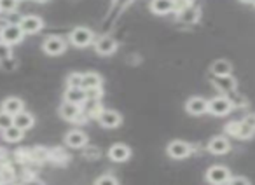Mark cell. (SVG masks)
<instances>
[{
    "label": "cell",
    "mask_w": 255,
    "mask_h": 185,
    "mask_svg": "<svg viewBox=\"0 0 255 185\" xmlns=\"http://www.w3.org/2000/svg\"><path fill=\"white\" fill-rule=\"evenodd\" d=\"M226 133L238 140H250L255 135V129L250 128L245 121H233L226 124Z\"/></svg>",
    "instance_id": "6da1fadb"
},
{
    "label": "cell",
    "mask_w": 255,
    "mask_h": 185,
    "mask_svg": "<svg viewBox=\"0 0 255 185\" xmlns=\"http://www.w3.org/2000/svg\"><path fill=\"white\" fill-rule=\"evenodd\" d=\"M206 180L212 185H227V182L231 180V171L229 168L226 166H212L208 171H206Z\"/></svg>",
    "instance_id": "7a4b0ae2"
},
{
    "label": "cell",
    "mask_w": 255,
    "mask_h": 185,
    "mask_svg": "<svg viewBox=\"0 0 255 185\" xmlns=\"http://www.w3.org/2000/svg\"><path fill=\"white\" fill-rule=\"evenodd\" d=\"M231 110H233V101L226 96H215L208 101V112L213 115L222 117V115L229 114Z\"/></svg>",
    "instance_id": "3957f363"
},
{
    "label": "cell",
    "mask_w": 255,
    "mask_h": 185,
    "mask_svg": "<svg viewBox=\"0 0 255 185\" xmlns=\"http://www.w3.org/2000/svg\"><path fill=\"white\" fill-rule=\"evenodd\" d=\"M23 30L19 28V25H5L4 28L0 30V42L7 44V46H14L19 40L23 39Z\"/></svg>",
    "instance_id": "277c9868"
},
{
    "label": "cell",
    "mask_w": 255,
    "mask_h": 185,
    "mask_svg": "<svg viewBox=\"0 0 255 185\" xmlns=\"http://www.w3.org/2000/svg\"><path fill=\"white\" fill-rule=\"evenodd\" d=\"M42 49H44V53L49 54V56H60V54H63L65 49H67V42H65L61 37L49 35L44 40Z\"/></svg>",
    "instance_id": "5b68a950"
},
{
    "label": "cell",
    "mask_w": 255,
    "mask_h": 185,
    "mask_svg": "<svg viewBox=\"0 0 255 185\" xmlns=\"http://www.w3.org/2000/svg\"><path fill=\"white\" fill-rule=\"evenodd\" d=\"M166 152H168V156L173 157V159H185V157L191 156L192 147L189 145L187 142H184V140H175V142H171L170 145H168Z\"/></svg>",
    "instance_id": "8992f818"
},
{
    "label": "cell",
    "mask_w": 255,
    "mask_h": 185,
    "mask_svg": "<svg viewBox=\"0 0 255 185\" xmlns=\"http://www.w3.org/2000/svg\"><path fill=\"white\" fill-rule=\"evenodd\" d=\"M93 39H95V35H93L91 30L82 28V26L75 28L74 32L70 33V42L74 44L75 47H88L89 44L93 42Z\"/></svg>",
    "instance_id": "52a82bcc"
},
{
    "label": "cell",
    "mask_w": 255,
    "mask_h": 185,
    "mask_svg": "<svg viewBox=\"0 0 255 185\" xmlns=\"http://www.w3.org/2000/svg\"><path fill=\"white\" fill-rule=\"evenodd\" d=\"M18 25H19V28L23 30L25 35H32V33L40 32V28H42L44 23L39 16H25V18L19 19Z\"/></svg>",
    "instance_id": "ba28073f"
},
{
    "label": "cell",
    "mask_w": 255,
    "mask_h": 185,
    "mask_svg": "<svg viewBox=\"0 0 255 185\" xmlns=\"http://www.w3.org/2000/svg\"><path fill=\"white\" fill-rule=\"evenodd\" d=\"M185 108H187V112L191 115H203L208 112V101L201 96H192L187 100Z\"/></svg>",
    "instance_id": "9c48e42d"
},
{
    "label": "cell",
    "mask_w": 255,
    "mask_h": 185,
    "mask_svg": "<svg viewBox=\"0 0 255 185\" xmlns=\"http://www.w3.org/2000/svg\"><path fill=\"white\" fill-rule=\"evenodd\" d=\"M95 49H96V53L102 54V56H109V54H114V53H116L117 42L112 39V37L103 35V37H100V39L96 40Z\"/></svg>",
    "instance_id": "30bf717a"
},
{
    "label": "cell",
    "mask_w": 255,
    "mask_h": 185,
    "mask_svg": "<svg viewBox=\"0 0 255 185\" xmlns=\"http://www.w3.org/2000/svg\"><path fill=\"white\" fill-rule=\"evenodd\" d=\"M129 156H131V149L128 145H124V143H116L109 150V157L114 163H124V161L129 159Z\"/></svg>",
    "instance_id": "8fae6325"
},
{
    "label": "cell",
    "mask_w": 255,
    "mask_h": 185,
    "mask_svg": "<svg viewBox=\"0 0 255 185\" xmlns=\"http://www.w3.org/2000/svg\"><path fill=\"white\" fill-rule=\"evenodd\" d=\"M208 150L210 154H215V156H224L231 150V143L226 136H215V138L210 140Z\"/></svg>",
    "instance_id": "7c38bea8"
},
{
    "label": "cell",
    "mask_w": 255,
    "mask_h": 185,
    "mask_svg": "<svg viewBox=\"0 0 255 185\" xmlns=\"http://www.w3.org/2000/svg\"><path fill=\"white\" fill-rule=\"evenodd\" d=\"M98 121L100 124L103 126V128H117V126L121 124V121H123V117H121L119 112L116 110H102V114L98 115Z\"/></svg>",
    "instance_id": "4fadbf2b"
},
{
    "label": "cell",
    "mask_w": 255,
    "mask_h": 185,
    "mask_svg": "<svg viewBox=\"0 0 255 185\" xmlns=\"http://www.w3.org/2000/svg\"><path fill=\"white\" fill-rule=\"evenodd\" d=\"M213 86L222 92H231L238 88V82L233 75H222V77L213 79Z\"/></svg>",
    "instance_id": "5bb4252c"
},
{
    "label": "cell",
    "mask_w": 255,
    "mask_h": 185,
    "mask_svg": "<svg viewBox=\"0 0 255 185\" xmlns=\"http://www.w3.org/2000/svg\"><path fill=\"white\" fill-rule=\"evenodd\" d=\"M150 9H152L154 14H170V12L175 11V0H152Z\"/></svg>",
    "instance_id": "9a60e30c"
},
{
    "label": "cell",
    "mask_w": 255,
    "mask_h": 185,
    "mask_svg": "<svg viewBox=\"0 0 255 185\" xmlns=\"http://www.w3.org/2000/svg\"><path fill=\"white\" fill-rule=\"evenodd\" d=\"M86 100H88V94H86V89L82 88H68L65 92V101L68 103L82 105Z\"/></svg>",
    "instance_id": "2e32d148"
},
{
    "label": "cell",
    "mask_w": 255,
    "mask_h": 185,
    "mask_svg": "<svg viewBox=\"0 0 255 185\" xmlns=\"http://www.w3.org/2000/svg\"><path fill=\"white\" fill-rule=\"evenodd\" d=\"M86 142H88V136L82 131H79V129L70 131L67 135V138H65V143H67L68 147H72V149H81V147L86 145Z\"/></svg>",
    "instance_id": "e0dca14e"
},
{
    "label": "cell",
    "mask_w": 255,
    "mask_h": 185,
    "mask_svg": "<svg viewBox=\"0 0 255 185\" xmlns=\"http://www.w3.org/2000/svg\"><path fill=\"white\" fill-rule=\"evenodd\" d=\"M12 124H14L16 128L23 129V131H26V129H30L33 126V115L21 110L19 114H16L14 117H12Z\"/></svg>",
    "instance_id": "ac0fdd59"
},
{
    "label": "cell",
    "mask_w": 255,
    "mask_h": 185,
    "mask_svg": "<svg viewBox=\"0 0 255 185\" xmlns=\"http://www.w3.org/2000/svg\"><path fill=\"white\" fill-rule=\"evenodd\" d=\"M199 16H201V11H199L198 7H194V5H191V7L178 12V21L187 23V25H194V23L199 19Z\"/></svg>",
    "instance_id": "d6986e66"
},
{
    "label": "cell",
    "mask_w": 255,
    "mask_h": 185,
    "mask_svg": "<svg viewBox=\"0 0 255 185\" xmlns=\"http://www.w3.org/2000/svg\"><path fill=\"white\" fill-rule=\"evenodd\" d=\"M60 115L63 119H67V121H75V119L81 115V108H79V105L65 101V103L60 107Z\"/></svg>",
    "instance_id": "ffe728a7"
},
{
    "label": "cell",
    "mask_w": 255,
    "mask_h": 185,
    "mask_svg": "<svg viewBox=\"0 0 255 185\" xmlns=\"http://www.w3.org/2000/svg\"><path fill=\"white\" fill-rule=\"evenodd\" d=\"M2 110L7 112V114H11L12 117H14L16 114H19V112L23 110V101L16 96H11V98H7V100H4V103H2Z\"/></svg>",
    "instance_id": "44dd1931"
},
{
    "label": "cell",
    "mask_w": 255,
    "mask_h": 185,
    "mask_svg": "<svg viewBox=\"0 0 255 185\" xmlns=\"http://www.w3.org/2000/svg\"><path fill=\"white\" fill-rule=\"evenodd\" d=\"M233 72V65L227 60H217L215 63L212 65V74L215 77H222V75H231Z\"/></svg>",
    "instance_id": "7402d4cb"
},
{
    "label": "cell",
    "mask_w": 255,
    "mask_h": 185,
    "mask_svg": "<svg viewBox=\"0 0 255 185\" xmlns=\"http://www.w3.org/2000/svg\"><path fill=\"white\" fill-rule=\"evenodd\" d=\"M100 86H102V77H100L98 74H93V72H89V74H84L82 75V89H98Z\"/></svg>",
    "instance_id": "603a6c76"
},
{
    "label": "cell",
    "mask_w": 255,
    "mask_h": 185,
    "mask_svg": "<svg viewBox=\"0 0 255 185\" xmlns=\"http://www.w3.org/2000/svg\"><path fill=\"white\" fill-rule=\"evenodd\" d=\"M2 133H4V135H2V136H4L5 142H11V143L19 142V140H23V136H25V135H23V133H25V131H23V129H19V128H16L14 124H12L11 128L4 129V131H2Z\"/></svg>",
    "instance_id": "cb8c5ba5"
},
{
    "label": "cell",
    "mask_w": 255,
    "mask_h": 185,
    "mask_svg": "<svg viewBox=\"0 0 255 185\" xmlns=\"http://www.w3.org/2000/svg\"><path fill=\"white\" fill-rule=\"evenodd\" d=\"M11 126H12V115L2 110V112H0V129L4 131V129L11 128Z\"/></svg>",
    "instance_id": "d4e9b609"
},
{
    "label": "cell",
    "mask_w": 255,
    "mask_h": 185,
    "mask_svg": "<svg viewBox=\"0 0 255 185\" xmlns=\"http://www.w3.org/2000/svg\"><path fill=\"white\" fill-rule=\"evenodd\" d=\"M0 178H2V182H12L14 180V170L11 166H2L0 168Z\"/></svg>",
    "instance_id": "484cf974"
},
{
    "label": "cell",
    "mask_w": 255,
    "mask_h": 185,
    "mask_svg": "<svg viewBox=\"0 0 255 185\" xmlns=\"http://www.w3.org/2000/svg\"><path fill=\"white\" fill-rule=\"evenodd\" d=\"M67 84L68 88H82V74H70Z\"/></svg>",
    "instance_id": "4316f807"
},
{
    "label": "cell",
    "mask_w": 255,
    "mask_h": 185,
    "mask_svg": "<svg viewBox=\"0 0 255 185\" xmlns=\"http://www.w3.org/2000/svg\"><path fill=\"white\" fill-rule=\"evenodd\" d=\"M95 185H119V182H117V178L112 177V175H103V177H100L98 180L95 182Z\"/></svg>",
    "instance_id": "83f0119b"
},
{
    "label": "cell",
    "mask_w": 255,
    "mask_h": 185,
    "mask_svg": "<svg viewBox=\"0 0 255 185\" xmlns=\"http://www.w3.org/2000/svg\"><path fill=\"white\" fill-rule=\"evenodd\" d=\"M16 4H18V0H0V11L12 12L16 9Z\"/></svg>",
    "instance_id": "f1b7e54d"
},
{
    "label": "cell",
    "mask_w": 255,
    "mask_h": 185,
    "mask_svg": "<svg viewBox=\"0 0 255 185\" xmlns=\"http://www.w3.org/2000/svg\"><path fill=\"white\" fill-rule=\"evenodd\" d=\"M227 185H252L250 180L245 177H231V180L227 182Z\"/></svg>",
    "instance_id": "f546056e"
},
{
    "label": "cell",
    "mask_w": 255,
    "mask_h": 185,
    "mask_svg": "<svg viewBox=\"0 0 255 185\" xmlns=\"http://www.w3.org/2000/svg\"><path fill=\"white\" fill-rule=\"evenodd\" d=\"M187 7H191V0H175V11L177 12H182Z\"/></svg>",
    "instance_id": "4dcf8cb0"
},
{
    "label": "cell",
    "mask_w": 255,
    "mask_h": 185,
    "mask_svg": "<svg viewBox=\"0 0 255 185\" xmlns=\"http://www.w3.org/2000/svg\"><path fill=\"white\" fill-rule=\"evenodd\" d=\"M86 94H88V100H98V98L102 96V91H100V88L98 89H88Z\"/></svg>",
    "instance_id": "1f68e13d"
},
{
    "label": "cell",
    "mask_w": 255,
    "mask_h": 185,
    "mask_svg": "<svg viewBox=\"0 0 255 185\" xmlns=\"http://www.w3.org/2000/svg\"><path fill=\"white\" fill-rule=\"evenodd\" d=\"M9 46L4 42H0V60H5V58H9Z\"/></svg>",
    "instance_id": "d6a6232c"
},
{
    "label": "cell",
    "mask_w": 255,
    "mask_h": 185,
    "mask_svg": "<svg viewBox=\"0 0 255 185\" xmlns=\"http://www.w3.org/2000/svg\"><path fill=\"white\" fill-rule=\"evenodd\" d=\"M245 122H247L250 128H254L255 129V114H248V115H245V119H243Z\"/></svg>",
    "instance_id": "836d02e7"
},
{
    "label": "cell",
    "mask_w": 255,
    "mask_h": 185,
    "mask_svg": "<svg viewBox=\"0 0 255 185\" xmlns=\"http://www.w3.org/2000/svg\"><path fill=\"white\" fill-rule=\"evenodd\" d=\"M25 185H46V184L40 182V180H37V178H30V180L25 182Z\"/></svg>",
    "instance_id": "e575fe53"
},
{
    "label": "cell",
    "mask_w": 255,
    "mask_h": 185,
    "mask_svg": "<svg viewBox=\"0 0 255 185\" xmlns=\"http://www.w3.org/2000/svg\"><path fill=\"white\" fill-rule=\"evenodd\" d=\"M240 2H245V4H254L255 0H240Z\"/></svg>",
    "instance_id": "d590c367"
},
{
    "label": "cell",
    "mask_w": 255,
    "mask_h": 185,
    "mask_svg": "<svg viewBox=\"0 0 255 185\" xmlns=\"http://www.w3.org/2000/svg\"><path fill=\"white\" fill-rule=\"evenodd\" d=\"M33 2H39V4H42V2H47V0H33Z\"/></svg>",
    "instance_id": "8d00e7d4"
},
{
    "label": "cell",
    "mask_w": 255,
    "mask_h": 185,
    "mask_svg": "<svg viewBox=\"0 0 255 185\" xmlns=\"http://www.w3.org/2000/svg\"><path fill=\"white\" fill-rule=\"evenodd\" d=\"M254 4H255V2H254Z\"/></svg>",
    "instance_id": "74e56055"
}]
</instances>
